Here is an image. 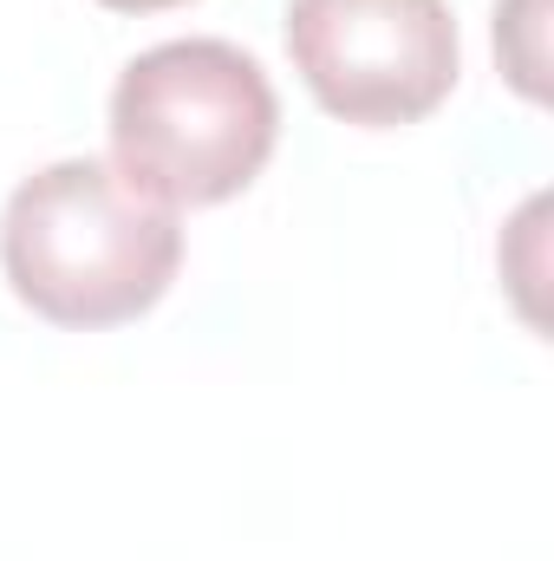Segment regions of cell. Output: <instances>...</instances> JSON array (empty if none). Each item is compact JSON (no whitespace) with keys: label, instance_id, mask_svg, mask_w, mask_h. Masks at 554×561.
<instances>
[{"label":"cell","instance_id":"cell-2","mask_svg":"<svg viewBox=\"0 0 554 561\" xmlns=\"http://www.w3.org/2000/svg\"><path fill=\"white\" fill-rule=\"evenodd\" d=\"M275 138V85L229 39H163L112 85V170L163 209L242 196L268 170Z\"/></svg>","mask_w":554,"mask_h":561},{"label":"cell","instance_id":"cell-5","mask_svg":"<svg viewBox=\"0 0 554 561\" xmlns=\"http://www.w3.org/2000/svg\"><path fill=\"white\" fill-rule=\"evenodd\" d=\"M112 13H163V7H189V0H99Z\"/></svg>","mask_w":554,"mask_h":561},{"label":"cell","instance_id":"cell-1","mask_svg":"<svg viewBox=\"0 0 554 561\" xmlns=\"http://www.w3.org/2000/svg\"><path fill=\"white\" fill-rule=\"evenodd\" d=\"M0 268L53 327H125L170 294L183 268V222L105 157H59L7 196Z\"/></svg>","mask_w":554,"mask_h":561},{"label":"cell","instance_id":"cell-3","mask_svg":"<svg viewBox=\"0 0 554 561\" xmlns=\"http://www.w3.org/2000/svg\"><path fill=\"white\" fill-rule=\"evenodd\" d=\"M287 59L313 105L359 131L430 118L463 72L450 0H287Z\"/></svg>","mask_w":554,"mask_h":561},{"label":"cell","instance_id":"cell-4","mask_svg":"<svg viewBox=\"0 0 554 561\" xmlns=\"http://www.w3.org/2000/svg\"><path fill=\"white\" fill-rule=\"evenodd\" d=\"M535 13H542V0H496V53L522 99H542V46H535L542 20Z\"/></svg>","mask_w":554,"mask_h":561}]
</instances>
